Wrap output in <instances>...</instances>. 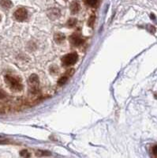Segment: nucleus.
<instances>
[{
	"label": "nucleus",
	"instance_id": "1",
	"mask_svg": "<svg viewBox=\"0 0 157 158\" xmlns=\"http://www.w3.org/2000/svg\"><path fill=\"white\" fill-rule=\"evenodd\" d=\"M5 81L8 85L9 87L15 92H19L21 90H22V84L21 83V81L18 78H15L14 76H10V75H6Z\"/></svg>",
	"mask_w": 157,
	"mask_h": 158
},
{
	"label": "nucleus",
	"instance_id": "2",
	"mask_svg": "<svg viewBox=\"0 0 157 158\" xmlns=\"http://www.w3.org/2000/svg\"><path fill=\"white\" fill-rule=\"evenodd\" d=\"M29 90L32 93L36 94L39 91V86H40V80L38 76L36 74L32 75L29 78Z\"/></svg>",
	"mask_w": 157,
	"mask_h": 158
},
{
	"label": "nucleus",
	"instance_id": "3",
	"mask_svg": "<svg viewBox=\"0 0 157 158\" xmlns=\"http://www.w3.org/2000/svg\"><path fill=\"white\" fill-rule=\"evenodd\" d=\"M77 58H78V55H77V53L73 52V53H70V54H67L65 56H63L62 61H63L64 66H72L76 63V62L77 61Z\"/></svg>",
	"mask_w": 157,
	"mask_h": 158
},
{
	"label": "nucleus",
	"instance_id": "4",
	"mask_svg": "<svg viewBox=\"0 0 157 158\" xmlns=\"http://www.w3.org/2000/svg\"><path fill=\"white\" fill-rule=\"evenodd\" d=\"M70 41L74 46H80L81 44H82L83 42H84V40H83L80 32H75L74 34H72L70 37Z\"/></svg>",
	"mask_w": 157,
	"mask_h": 158
},
{
	"label": "nucleus",
	"instance_id": "5",
	"mask_svg": "<svg viewBox=\"0 0 157 158\" xmlns=\"http://www.w3.org/2000/svg\"><path fill=\"white\" fill-rule=\"evenodd\" d=\"M14 17L18 21H23L27 19L28 17V12L25 8H18L14 12Z\"/></svg>",
	"mask_w": 157,
	"mask_h": 158
},
{
	"label": "nucleus",
	"instance_id": "6",
	"mask_svg": "<svg viewBox=\"0 0 157 158\" xmlns=\"http://www.w3.org/2000/svg\"><path fill=\"white\" fill-rule=\"evenodd\" d=\"M74 74V69L69 70L68 71L66 72L65 75H63V76L59 78V80L58 81V85H59V86H62L63 85H65V84L68 81L69 78H70Z\"/></svg>",
	"mask_w": 157,
	"mask_h": 158
},
{
	"label": "nucleus",
	"instance_id": "7",
	"mask_svg": "<svg viewBox=\"0 0 157 158\" xmlns=\"http://www.w3.org/2000/svg\"><path fill=\"white\" fill-rule=\"evenodd\" d=\"M48 15L50 19L52 20H55L57 19L58 17L60 16V11L59 10H58L56 8H53L52 10H50L48 12Z\"/></svg>",
	"mask_w": 157,
	"mask_h": 158
},
{
	"label": "nucleus",
	"instance_id": "8",
	"mask_svg": "<svg viewBox=\"0 0 157 158\" xmlns=\"http://www.w3.org/2000/svg\"><path fill=\"white\" fill-rule=\"evenodd\" d=\"M65 35L62 33V32H56L54 36V41L57 43H63L64 40H65Z\"/></svg>",
	"mask_w": 157,
	"mask_h": 158
},
{
	"label": "nucleus",
	"instance_id": "9",
	"mask_svg": "<svg viewBox=\"0 0 157 158\" xmlns=\"http://www.w3.org/2000/svg\"><path fill=\"white\" fill-rule=\"evenodd\" d=\"M79 10H80V4L76 1H74L70 4V11H71L72 14H77Z\"/></svg>",
	"mask_w": 157,
	"mask_h": 158
},
{
	"label": "nucleus",
	"instance_id": "10",
	"mask_svg": "<svg viewBox=\"0 0 157 158\" xmlns=\"http://www.w3.org/2000/svg\"><path fill=\"white\" fill-rule=\"evenodd\" d=\"M0 6L3 8L9 9L13 6V3L10 0H0Z\"/></svg>",
	"mask_w": 157,
	"mask_h": 158
},
{
	"label": "nucleus",
	"instance_id": "11",
	"mask_svg": "<svg viewBox=\"0 0 157 158\" xmlns=\"http://www.w3.org/2000/svg\"><path fill=\"white\" fill-rule=\"evenodd\" d=\"M85 3L89 6L94 7V6H97L99 0H85Z\"/></svg>",
	"mask_w": 157,
	"mask_h": 158
},
{
	"label": "nucleus",
	"instance_id": "12",
	"mask_svg": "<svg viewBox=\"0 0 157 158\" xmlns=\"http://www.w3.org/2000/svg\"><path fill=\"white\" fill-rule=\"evenodd\" d=\"M76 24H77V20L75 18H70L67 21L66 26H68L69 28H73V27H74L76 26Z\"/></svg>",
	"mask_w": 157,
	"mask_h": 158
},
{
	"label": "nucleus",
	"instance_id": "13",
	"mask_svg": "<svg viewBox=\"0 0 157 158\" xmlns=\"http://www.w3.org/2000/svg\"><path fill=\"white\" fill-rule=\"evenodd\" d=\"M51 155V152L49 151H44V150H39L36 152L37 157H47V156Z\"/></svg>",
	"mask_w": 157,
	"mask_h": 158
},
{
	"label": "nucleus",
	"instance_id": "14",
	"mask_svg": "<svg viewBox=\"0 0 157 158\" xmlns=\"http://www.w3.org/2000/svg\"><path fill=\"white\" fill-rule=\"evenodd\" d=\"M20 155H21V157H30L29 152L25 150H21L20 152Z\"/></svg>",
	"mask_w": 157,
	"mask_h": 158
},
{
	"label": "nucleus",
	"instance_id": "15",
	"mask_svg": "<svg viewBox=\"0 0 157 158\" xmlns=\"http://www.w3.org/2000/svg\"><path fill=\"white\" fill-rule=\"evenodd\" d=\"M6 92H5L4 90H3V89H0V100L6 98Z\"/></svg>",
	"mask_w": 157,
	"mask_h": 158
},
{
	"label": "nucleus",
	"instance_id": "16",
	"mask_svg": "<svg viewBox=\"0 0 157 158\" xmlns=\"http://www.w3.org/2000/svg\"><path fill=\"white\" fill-rule=\"evenodd\" d=\"M94 19H95V17L94 16H92L91 18L89 19V25L91 27H92V26H93V22H94Z\"/></svg>",
	"mask_w": 157,
	"mask_h": 158
},
{
	"label": "nucleus",
	"instance_id": "17",
	"mask_svg": "<svg viewBox=\"0 0 157 158\" xmlns=\"http://www.w3.org/2000/svg\"><path fill=\"white\" fill-rule=\"evenodd\" d=\"M152 153L157 157V145H156V146L152 147Z\"/></svg>",
	"mask_w": 157,
	"mask_h": 158
},
{
	"label": "nucleus",
	"instance_id": "18",
	"mask_svg": "<svg viewBox=\"0 0 157 158\" xmlns=\"http://www.w3.org/2000/svg\"><path fill=\"white\" fill-rule=\"evenodd\" d=\"M0 21H1V16H0Z\"/></svg>",
	"mask_w": 157,
	"mask_h": 158
}]
</instances>
